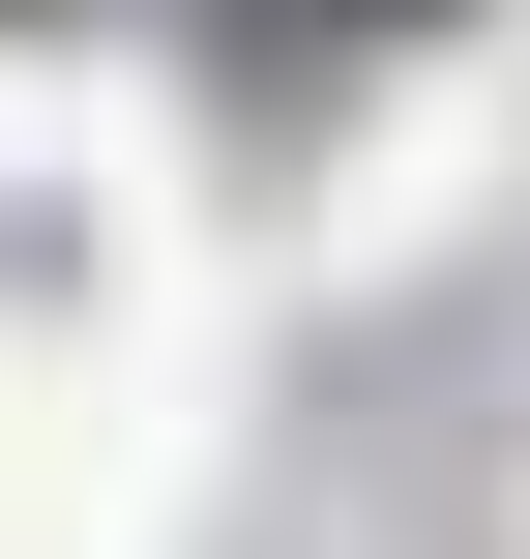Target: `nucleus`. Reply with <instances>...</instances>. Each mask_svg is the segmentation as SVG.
<instances>
[{
    "label": "nucleus",
    "mask_w": 530,
    "mask_h": 559,
    "mask_svg": "<svg viewBox=\"0 0 530 559\" xmlns=\"http://www.w3.org/2000/svg\"><path fill=\"white\" fill-rule=\"evenodd\" d=\"M295 29H413V0H295Z\"/></svg>",
    "instance_id": "nucleus-1"
}]
</instances>
